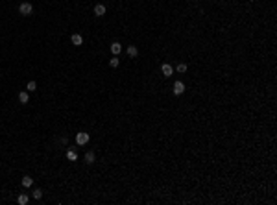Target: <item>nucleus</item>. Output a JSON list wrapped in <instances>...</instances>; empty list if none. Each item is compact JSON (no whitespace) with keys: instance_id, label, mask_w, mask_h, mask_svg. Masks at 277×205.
<instances>
[{"instance_id":"obj_1","label":"nucleus","mask_w":277,"mask_h":205,"mask_svg":"<svg viewBox=\"0 0 277 205\" xmlns=\"http://www.w3.org/2000/svg\"><path fill=\"white\" fill-rule=\"evenodd\" d=\"M19 11H20V15H32L33 6L30 2H22V4H20V7H19Z\"/></svg>"},{"instance_id":"obj_2","label":"nucleus","mask_w":277,"mask_h":205,"mask_svg":"<svg viewBox=\"0 0 277 205\" xmlns=\"http://www.w3.org/2000/svg\"><path fill=\"white\" fill-rule=\"evenodd\" d=\"M76 142L80 146H83V144H87V142H89V133H85V131H80L76 135Z\"/></svg>"},{"instance_id":"obj_3","label":"nucleus","mask_w":277,"mask_h":205,"mask_svg":"<svg viewBox=\"0 0 277 205\" xmlns=\"http://www.w3.org/2000/svg\"><path fill=\"white\" fill-rule=\"evenodd\" d=\"M161 72H163V76L165 78H170L174 74V68H172V65H168V63H165V65H161Z\"/></svg>"},{"instance_id":"obj_4","label":"nucleus","mask_w":277,"mask_h":205,"mask_svg":"<svg viewBox=\"0 0 277 205\" xmlns=\"http://www.w3.org/2000/svg\"><path fill=\"white\" fill-rule=\"evenodd\" d=\"M183 93H185V83L183 81H175L174 83V94L179 96V94H183Z\"/></svg>"},{"instance_id":"obj_5","label":"nucleus","mask_w":277,"mask_h":205,"mask_svg":"<svg viewBox=\"0 0 277 205\" xmlns=\"http://www.w3.org/2000/svg\"><path fill=\"white\" fill-rule=\"evenodd\" d=\"M94 15H96V17H104V15H105V6H104V4L94 6Z\"/></svg>"},{"instance_id":"obj_6","label":"nucleus","mask_w":277,"mask_h":205,"mask_svg":"<svg viewBox=\"0 0 277 205\" xmlns=\"http://www.w3.org/2000/svg\"><path fill=\"white\" fill-rule=\"evenodd\" d=\"M70 41H72V45H74V46H80L81 43H83V37L80 35V33H74V35L70 37Z\"/></svg>"},{"instance_id":"obj_7","label":"nucleus","mask_w":277,"mask_h":205,"mask_svg":"<svg viewBox=\"0 0 277 205\" xmlns=\"http://www.w3.org/2000/svg\"><path fill=\"white\" fill-rule=\"evenodd\" d=\"M111 52H113V55H118L122 52V45L120 43H111Z\"/></svg>"},{"instance_id":"obj_8","label":"nucleus","mask_w":277,"mask_h":205,"mask_svg":"<svg viewBox=\"0 0 277 205\" xmlns=\"http://www.w3.org/2000/svg\"><path fill=\"white\" fill-rule=\"evenodd\" d=\"M127 55H131V58H137V55H139V50H137V46H135V45L127 46Z\"/></svg>"},{"instance_id":"obj_9","label":"nucleus","mask_w":277,"mask_h":205,"mask_svg":"<svg viewBox=\"0 0 277 205\" xmlns=\"http://www.w3.org/2000/svg\"><path fill=\"white\" fill-rule=\"evenodd\" d=\"M33 185V179H32V177H30V176H24L22 177V187H26V189H30V187H32Z\"/></svg>"},{"instance_id":"obj_10","label":"nucleus","mask_w":277,"mask_h":205,"mask_svg":"<svg viewBox=\"0 0 277 205\" xmlns=\"http://www.w3.org/2000/svg\"><path fill=\"white\" fill-rule=\"evenodd\" d=\"M94 159H96L94 152H87V154H85V161H87L89 164H92V163H94Z\"/></svg>"},{"instance_id":"obj_11","label":"nucleus","mask_w":277,"mask_h":205,"mask_svg":"<svg viewBox=\"0 0 277 205\" xmlns=\"http://www.w3.org/2000/svg\"><path fill=\"white\" fill-rule=\"evenodd\" d=\"M28 100H30L28 93H20V94H19V102H20V104H28Z\"/></svg>"},{"instance_id":"obj_12","label":"nucleus","mask_w":277,"mask_h":205,"mask_svg":"<svg viewBox=\"0 0 277 205\" xmlns=\"http://www.w3.org/2000/svg\"><path fill=\"white\" fill-rule=\"evenodd\" d=\"M67 159H68V161H76V159H78V154H76L74 150H68V152H67Z\"/></svg>"},{"instance_id":"obj_13","label":"nucleus","mask_w":277,"mask_h":205,"mask_svg":"<svg viewBox=\"0 0 277 205\" xmlns=\"http://www.w3.org/2000/svg\"><path fill=\"white\" fill-rule=\"evenodd\" d=\"M118 63H120V59H118V55H115V58H113L111 61H109V65H111L113 68H116V67H118Z\"/></svg>"},{"instance_id":"obj_14","label":"nucleus","mask_w":277,"mask_h":205,"mask_svg":"<svg viewBox=\"0 0 277 205\" xmlns=\"http://www.w3.org/2000/svg\"><path fill=\"white\" fill-rule=\"evenodd\" d=\"M26 89H28L30 93H32V91H35V89H37V83H35V81H28V85H26Z\"/></svg>"},{"instance_id":"obj_15","label":"nucleus","mask_w":277,"mask_h":205,"mask_svg":"<svg viewBox=\"0 0 277 205\" xmlns=\"http://www.w3.org/2000/svg\"><path fill=\"white\" fill-rule=\"evenodd\" d=\"M33 198H35V200H41V198H43V190H41V189H35V190H33Z\"/></svg>"},{"instance_id":"obj_16","label":"nucleus","mask_w":277,"mask_h":205,"mask_svg":"<svg viewBox=\"0 0 277 205\" xmlns=\"http://www.w3.org/2000/svg\"><path fill=\"white\" fill-rule=\"evenodd\" d=\"M19 203H20V205H26V203H28V196H26V194H20V196H19Z\"/></svg>"},{"instance_id":"obj_17","label":"nucleus","mask_w":277,"mask_h":205,"mask_svg":"<svg viewBox=\"0 0 277 205\" xmlns=\"http://www.w3.org/2000/svg\"><path fill=\"white\" fill-rule=\"evenodd\" d=\"M185 70H187V65H185V63H179V65H177V72H185Z\"/></svg>"}]
</instances>
